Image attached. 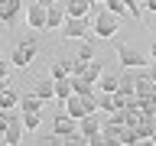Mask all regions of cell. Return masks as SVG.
<instances>
[{
  "label": "cell",
  "instance_id": "1",
  "mask_svg": "<svg viewBox=\"0 0 156 146\" xmlns=\"http://www.w3.org/2000/svg\"><path fill=\"white\" fill-rule=\"evenodd\" d=\"M36 52H39V42H36V36H26V39H20L16 46H13L10 65H16V68H29L33 62H36Z\"/></svg>",
  "mask_w": 156,
  "mask_h": 146
},
{
  "label": "cell",
  "instance_id": "2",
  "mask_svg": "<svg viewBox=\"0 0 156 146\" xmlns=\"http://www.w3.org/2000/svg\"><path fill=\"white\" fill-rule=\"evenodd\" d=\"M91 29H94V36L98 39H114L117 36V29H120V19H117V13H111V10H98V16L94 23H91Z\"/></svg>",
  "mask_w": 156,
  "mask_h": 146
},
{
  "label": "cell",
  "instance_id": "3",
  "mask_svg": "<svg viewBox=\"0 0 156 146\" xmlns=\"http://www.w3.org/2000/svg\"><path fill=\"white\" fill-rule=\"evenodd\" d=\"M62 39H72V42H78V39L88 36V19L85 16H65V23H62Z\"/></svg>",
  "mask_w": 156,
  "mask_h": 146
},
{
  "label": "cell",
  "instance_id": "4",
  "mask_svg": "<svg viewBox=\"0 0 156 146\" xmlns=\"http://www.w3.org/2000/svg\"><path fill=\"white\" fill-rule=\"evenodd\" d=\"M20 13H23V0H0V26L3 29L16 26Z\"/></svg>",
  "mask_w": 156,
  "mask_h": 146
},
{
  "label": "cell",
  "instance_id": "5",
  "mask_svg": "<svg viewBox=\"0 0 156 146\" xmlns=\"http://www.w3.org/2000/svg\"><path fill=\"white\" fill-rule=\"evenodd\" d=\"M117 62H120L124 68H143L146 55L140 52V49H133V46H117Z\"/></svg>",
  "mask_w": 156,
  "mask_h": 146
},
{
  "label": "cell",
  "instance_id": "6",
  "mask_svg": "<svg viewBox=\"0 0 156 146\" xmlns=\"http://www.w3.org/2000/svg\"><path fill=\"white\" fill-rule=\"evenodd\" d=\"M26 26L29 29H46V7L39 0H26Z\"/></svg>",
  "mask_w": 156,
  "mask_h": 146
},
{
  "label": "cell",
  "instance_id": "7",
  "mask_svg": "<svg viewBox=\"0 0 156 146\" xmlns=\"http://www.w3.org/2000/svg\"><path fill=\"white\" fill-rule=\"evenodd\" d=\"M23 133H26V127H23V117H20V120H10V127L0 133V140L7 146H20L23 143Z\"/></svg>",
  "mask_w": 156,
  "mask_h": 146
},
{
  "label": "cell",
  "instance_id": "8",
  "mask_svg": "<svg viewBox=\"0 0 156 146\" xmlns=\"http://www.w3.org/2000/svg\"><path fill=\"white\" fill-rule=\"evenodd\" d=\"M75 123H78V133L88 140V136H94L98 130H101V123H104V120H101V114H85V117H78Z\"/></svg>",
  "mask_w": 156,
  "mask_h": 146
},
{
  "label": "cell",
  "instance_id": "9",
  "mask_svg": "<svg viewBox=\"0 0 156 146\" xmlns=\"http://www.w3.org/2000/svg\"><path fill=\"white\" fill-rule=\"evenodd\" d=\"M65 7H46V29H62V23H65Z\"/></svg>",
  "mask_w": 156,
  "mask_h": 146
},
{
  "label": "cell",
  "instance_id": "10",
  "mask_svg": "<svg viewBox=\"0 0 156 146\" xmlns=\"http://www.w3.org/2000/svg\"><path fill=\"white\" fill-rule=\"evenodd\" d=\"M75 127H78V123L72 120V117H68V114H62V117H55V120H52V133H55L58 140H65V136L72 133Z\"/></svg>",
  "mask_w": 156,
  "mask_h": 146
},
{
  "label": "cell",
  "instance_id": "11",
  "mask_svg": "<svg viewBox=\"0 0 156 146\" xmlns=\"http://www.w3.org/2000/svg\"><path fill=\"white\" fill-rule=\"evenodd\" d=\"M10 107H20V91L3 85L0 88V110H10Z\"/></svg>",
  "mask_w": 156,
  "mask_h": 146
},
{
  "label": "cell",
  "instance_id": "12",
  "mask_svg": "<svg viewBox=\"0 0 156 146\" xmlns=\"http://www.w3.org/2000/svg\"><path fill=\"white\" fill-rule=\"evenodd\" d=\"M133 94H136V97H143V94H156L153 78H150V75H136V78H133Z\"/></svg>",
  "mask_w": 156,
  "mask_h": 146
},
{
  "label": "cell",
  "instance_id": "13",
  "mask_svg": "<svg viewBox=\"0 0 156 146\" xmlns=\"http://www.w3.org/2000/svg\"><path fill=\"white\" fill-rule=\"evenodd\" d=\"M33 91H36L42 101H55V81H52V78H42V81H36V85H33Z\"/></svg>",
  "mask_w": 156,
  "mask_h": 146
},
{
  "label": "cell",
  "instance_id": "14",
  "mask_svg": "<svg viewBox=\"0 0 156 146\" xmlns=\"http://www.w3.org/2000/svg\"><path fill=\"white\" fill-rule=\"evenodd\" d=\"M42 97L36 94V91H26V94H20V110H42Z\"/></svg>",
  "mask_w": 156,
  "mask_h": 146
},
{
  "label": "cell",
  "instance_id": "15",
  "mask_svg": "<svg viewBox=\"0 0 156 146\" xmlns=\"http://www.w3.org/2000/svg\"><path fill=\"white\" fill-rule=\"evenodd\" d=\"M72 78V91H75L78 97H88V94H94V85L88 81V78H81V75H68Z\"/></svg>",
  "mask_w": 156,
  "mask_h": 146
},
{
  "label": "cell",
  "instance_id": "16",
  "mask_svg": "<svg viewBox=\"0 0 156 146\" xmlns=\"http://www.w3.org/2000/svg\"><path fill=\"white\" fill-rule=\"evenodd\" d=\"M62 104H65V114L72 117V120H78V117H85V104H81V97H78V94L65 97Z\"/></svg>",
  "mask_w": 156,
  "mask_h": 146
},
{
  "label": "cell",
  "instance_id": "17",
  "mask_svg": "<svg viewBox=\"0 0 156 146\" xmlns=\"http://www.w3.org/2000/svg\"><path fill=\"white\" fill-rule=\"evenodd\" d=\"M101 71H104V62H98V58H91V62H85V68H81V78H88V81L94 85L98 78H101Z\"/></svg>",
  "mask_w": 156,
  "mask_h": 146
},
{
  "label": "cell",
  "instance_id": "18",
  "mask_svg": "<svg viewBox=\"0 0 156 146\" xmlns=\"http://www.w3.org/2000/svg\"><path fill=\"white\" fill-rule=\"evenodd\" d=\"M94 101H98V110H101V114H111V110H114V94H107L101 88H94Z\"/></svg>",
  "mask_w": 156,
  "mask_h": 146
},
{
  "label": "cell",
  "instance_id": "19",
  "mask_svg": "<svg viewBox=\"0 0 156 146\" xmlns=\"http://www.w3.org/2000/svg\"><path fill=\"white\" fill-rule=\"evenodd\" d=\"M75 58L78 62H91L94 58V46H91V39H78V49H75Z\"/></svg>",
  "mask_w": 156,
  "mask_h": 146
},
{
  "label": "cell",
  "instance_id": "20",
  "mask_svg": "<svg viewBox=\"0 0 156 146\" xmlns=\"http://www.w3.org/2000/svg\"><path fill=\"white\" fill-rule=\"evenodd\" d=\"M117 85H120V78H117V75H107V71H101V78L94 81V88H101V91H107V94H114Z\"/></svg>",
  "mask_w": 156,
  "mask_h": 146
},
{
  "label": "cell",
  "instance_id": "21",
  "mask_svg": "<svg viewBox=\"0 0 156 146\" xmlns=\"http://www.w3.org/2000/svg\"><path fill=\"white\" fill-rule=\"evenodd\" d=\"M88 10H91L88 0H68V3H65V13H68V16H88Z\"/></svg>",
  "mask_w": 156,
  "mask_h": 146
},
{
  "label": "cell",
  "instance_id": "22",
  "mask_svg": "<svg viewBox=\"0 0 156 146\" xmlns=\"http://www.w3.org/2000/svg\"><path fill=\"white\" fill-rule=\"evenodd\" d=\"M55 81V101H65V97H72L75 91H72V78H52Z\"/></svg>",
  "mask_w": 156,
  "mask_h": 146
},
{
  "label": "cell",
  "instance_id": "23",
  "mask_svg": "<svg viewBox=\"0 0 156 146\" xmlns=\"http://www.w3.org/2000/svg\"><path fill=\"white\" fill-rule=\"evenodd\" d=\"M72 75V68H68V58H55L52 65H49V78H68Z\"/></svg>",
  "mask_w": 156,
  "mask_h": 146
},
{
  "label": "cell",
  "instance_id": "24",
  "mask_svg": "<svg viewBox=\"0 0 156 146\" xmlns=\"http://www.w3.org/2000/svg\"><path fill=\"white\" fill-rule=\"evenodd\" d=\"M39 123H42V117H39V110H23V127H26V133H36Z\"/></svg>",
  "mask_w": 156,
  "mask_h": 146
},
{
  "label": "cell",
  "instance_id": "25",
  "mask_svg": "<svg viewBox=\"0 0 156 146\" xmlns=\"http://www.w3.org/2000/svg\"><path fill=\"white\" fill-rule=\"evenodd\" d=\"M117 143H124V146L140 143V133H136V127H120V136H117Z\"/></svg>",
  "mask_w": 156,
  "mask_h": 146
},
{
  "label": "cell",
  "instance_id": "26",
  "mask_svg": "<svg viewBox=\"0 0 156 146\" xmlns=\"http://www.w3.org/2000/svg\"><path fill=\"white\" fill-rule=\"evenodd\" d=\"M124 3H127V16H133V19L143 16V3L140 0H124Z\"/></svg>",
  "mask_w": 156,
  "mask_h": 146
},
{
  "label": "cell",
  "instance_id": "27",
  "mask_svg": "<svg viewBox=\"0 0 156 146\" xmlns=\"http://www.w3.org/2000/svg\"><path fill=\"white\" fill-rule=\"evenodd\" d=\"M104 7L111 10V13H117V16H127V3L124 0H104Z\"/></svg>",
  "mask_w": 156,
  "mask_h": 146
},
{
  "label": "cell",
  "instance_id": "28",
  "mask_svg": "<svg viewBox=\"0 0 156 146\" xmlns=\"http://www.w3.org/2000/svg\"><path fill=\"white\" fill-rule=\"evenodd\" d=\"M10 78V62H0V81H7Z\"/></svg>",
  "mask_w": 156,
  "mask_h": 146
},
{
  "label": "cell",
  "instance_id": "29",
  "mask_svg": "<svg viewBox=\"0 0 156 146\" xmlns=\"http://www.w3.org/2000/svg\"><path fill=\"white\" fill-rule=\"evenodd\" d=\"M7 127H10V117H7V110H0V133H3Z\"/></svg>",
  "mask_w": 156,
  "mask_h": 146
},
{
  "label": "cell",
  "instance_id": "30",
  "mask_svg": "<svg viewBox=\"0 0 156 146\" xmlns=\"http://www.w3.org/2000/svg\"><path fill=\"white\" fill-rule=\"evenodd\" d=\"M143 3V10H150V13H156V0H140Z\"/></svg>",
  "mask_w": 156,
  "mask_h": 146
},
{
  "label": "cell",
  "instance_id": "31",
  "mask_svg": "<svg viewBox=\"0 0 156 146\" xmlns=\"http://www.w3.org/2000/svg\"><path fill=\"white\" fill-rule=\"evenodd\" d=\"M150 55H153V58H156V36H153V49H150Z\"/></svg>",
  "mask_w": 156,
  "mask_h": 146
},
{
  "label": "cell",
  "instance_id": "32",
  "mask_svg": "<svg viewBox=\"0 0 156 146\" xmlns=\"http://www.w3.org/2000/svg\"><path fill=\"white\" fill-rule=\"evenodd\" d=\"M91 7H104V0H91Z\"/></svg>",
  "mask_w": 156,
  "mask_h": 146
},
{
  "label": "cell",
  "instance_id": "33",
  "mask_svg": "<svg viewBox=\"0 0 156 146\" xmlns=\"http://www.w3.org/2000/svg\"><path fill=\"white\" fill-rule=\"evenodd\" d=\"M39 3H42V7H52V3H55V0H39Z\"/></svg>",
  "mask_w": 156,
  "mask_h": 146
},
{
  "label": "cell",
  "instance_id": "34",
  "mask_svg": "<svg viewBox=\"0 0 156 146\" xmlns=\"http://www.w3.org/2000/svg\"><path fill=\"white\" fill-rule=\"evenodd\" d=\"M3 85H7V81H0V88H3Z\"/></svg>",
  "mask_w": 156,
  "mask_h": 146
},
{
  "label": "cell",
  "instance_id": "35",
  "mask_svg": "<svg viewBox=\"0 0 156 146\" xmlns=\"http://www.w3.org/2000/svg\"><path fill=\"white\" fill-rule=\"evenodd\" d=\"M0 62H3V55H0Z\"/></svg>",
  "mask_w": 156,
  "mask_h": 146
},
{
  "label": "cell",
  "instance_id": "36",
  "mask_svg": "<svg viewBox=\"0 0 156 146\" xmlns=\"http://www.w3.org/2000/svg\"><path fill=\"white\" fill-rule=\"evenodd\" d=\"M88 3H91V0H88Z\"/></svg>",
  "mask_w": 156,
  "mask_h": 146
}]
</instances>
